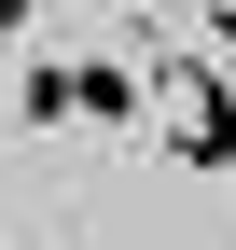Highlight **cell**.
<instances>
[{"mask_svg": "<svg viewBox=\"0 0 236 250\" xmlns=\"http://www.w3.org/2000/svg\"><path fill=\"white\" fill-rule=\"evenodd\" d=\"M153 83L181 98V167H236V56H209V42H167L153 56Z\"/></svg>", "mask_w": 236, "mask_h": 250, "instance_id": "obj_1", "label": "cell"}, {"mask_svg": "<svg viewBox=\"0 0 236 250\" xmlns=\"http://www.w3.org/2000/svg\"><path fill=\"white\" fill-rule=\"evenodd\" d=\"M70 70H83V125H111V139H125L139 98H153V56H70Z\"/></svg>", "mask_w": 236, "mask_h": 250, "instance_id": "obj_2", "label": "cell"}, {"mask_svg": "<svg viewBox=\"0 0 236 250\" xmlns=\"http://www.w3.org/2000/svg\"><path fill=\"white\" fill-rule=\"evenodd\" d=\"M14 125H83V70L70 56H42V42L14 56Z\"/></svg>", "mask_w": 236, "mask_h": 250, "instance_id": "obj_3", "label": "cell"}, {"mask_svg": "<svg viewBox=\"0 0 236 250\" xmlns=\"http://www.w3.org/2000/svg\"><path fill=\"white\" fill-rule=\"evenodd\" d=\"M139 14H153V28H181V0H139Z\"/></svg>", "mask_w": 236, "mask_h": 250, "instance_id": "obj_4", "label": "cell"}]
</instances>
